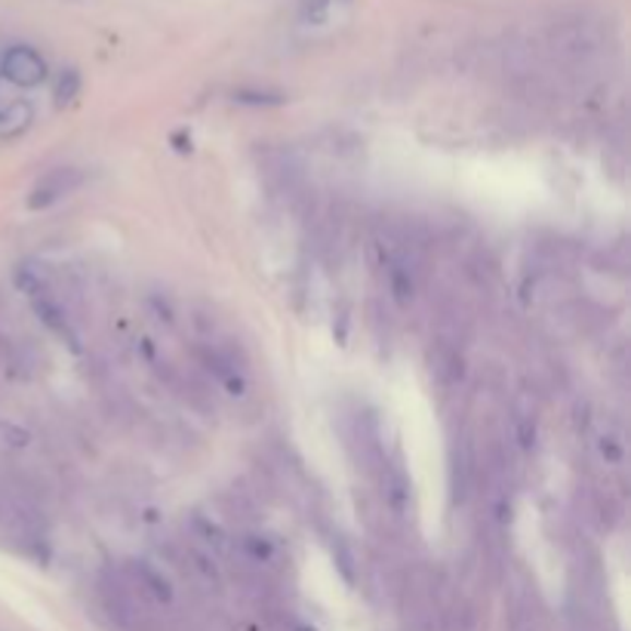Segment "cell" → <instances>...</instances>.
<instances>
[{
    "instance_id": "4",
    "label": "cell",
    "mask_w": 631,
    "mask_h": 631,
    "mask_svg": "<svg viewBox=\"0 0 631 631\" xmlns=\"http://www.w3.org/2000/svg\"><path fill=\"white\" fill-rule=\"evenodd\" d=\"M35 118L32 105L28 103H16L10 105L3 115H0V139H16L28 130V123Z\"/></svg>"
},
{
    "instance_id": "5",
    "label": "cell",
    "mask_w": 631,
    "mask_h": 631,
    "mask_svg": "<svg viewBox=\"0 0 631 631\" xmlns=\"http://www.w3.org/2000/svg\"><path fill=\"white\" fill-rule=\"evenodd\" d=\"M136 576H139V582L148 588V595L154 597V600H160V604H170L172 600V588H170V582L164 580L154 567H148L145 561H139L136 563Z\"/></svg>"
},
{
    "instance_id": "10",
    "label": "cell",
    "mask_w": 631,
    "mask_h": 631,
    "mask_svg": "<svg viewBox=\"0 0 631 631\" xmlns=\"http://www.w3.org/2000/svg\"><path fill=\"white\" fill-rule=\"evenodd\" d=\"M392 284H394V296L401 299V302H407L409 293H413V284H409V277L404 272H394L392 274Z\"/></svg>"
},
{
    "instance_id": "7",
    "label": "cell",
    "mask_w": 631,
    "mask_h": 631,
    "mask_svg": "<svg viewBox=\"0 0 631 631\" xmlns=\"http://www.w3.org/2000/svg\"><path fill=\"white\" fill-rule=\"evenodd\" d=\"M235 103L240 105H284L281 93H259V90H238Z\"/></svg>"
},
{
    "instance_id": "3",
    "label": "cell",
    "mask_w": 631,
    "mask_h": 631,
    "mask_svg": "<svg viewBox=\"0 0 631 631\" xmlns=\"http://www.w3.org/2000/svg\"><path fill=\"white\" fill-rule=\"evenodd\" d=\"M35 314L40 318V324H47L59 336L62 342H69L71 352H81V342H78V333L71 330L69 321H66V314L59 311V306L52 302L50 296H37L35 299Z\"/></svg>"
},
{
    "instance_id": "12",
    "label": "cell",
    "mask_w": 631,
    "mask_h": 631,
    "mask_svg": "<svg viewBox=\"0 0 631 631\" xmlns=\"http://www.w3.org/2000/svg\"><path fill=\"white\" fill-rule=\"evenodd\" d=\"M517 438H521V444L533 447V438H536V428L529 426V422H521L517 426Z\"/></svg>"
},
{
    "instance_id": "9",
    "label": "cell",
    "mask_w": 631,
    "mask_h": 631,
    "mask_svg": "<svg viewBox=\"0 0 631 631\" xmlns=\"http://www.w3.org/2000/svg\"><path fill=\"white\" fill-rule=\"evenodd\" d=\"M326 10H330V0H306L302 3V16H306V22H324L326 19Z\"/></svg>"
},
{
    "instance_id": "1",
    "label": "cell",
    "mask_w": 631,
    "mask_h": 631,
    "mask_svg": "<svg viewBox=\"0 0 631 631\" xmlns=\"http://www.w3.org/2000/svg\"><path fill=\"white\" fill-rule=\"evenodd\" d=\"M0 74L16 86H37L47 78V62L32 47H10L0 59Z\"/></svg>"
},
{
    "instance_id": "11",
    "label": "cell",
    "mask_w": 631,
    "mask_h": 631,
    "mask_svg": "<svg viewBox=\"0 0 631 631\" xmlns=\"http://www.w3.org/2000/svg\"><path fill=\"white\" fill-rule=\"evenodd\" d=\"M600 453H604V460L607 462H622V447L610 441V438H604V444H600Z\"/></svg>"
},
{
    "instance_id": "2",
    "label": "cell",
    "mask_w": 631,
    "mask_h": 631,
    "mask_svg": "<svg viewBox=\"0 0 631 631\" xmlns=\"http://www.w3.org/2000/svg\"><path fill=\"white\" fill-rule=\"evenodd\" d=\"M81 182H84V176H81V170H74V167H59V170L47 172V176L32 188L28 210H47V206H52L56 201H62L66 194H71Z\"/></svg>"
},
{
    "instance_id": "6",
    "label": "cell",
    "mask_w": 631,
    "mask_h": 631,
    "mask_svg": "<svg viewBox=\"0 0 631 631\" xmlns=\"http://www.w3.org/2000/svg\"><path fill=\"white\" fill-rule=\"evenodd\" d=\"M78 93H81V74L74 69L66 71L56 84V105H69Z\"/></svg>"
},
{
    "instance_id": "8",
    "label": "cell",
    "mask_w": 631,
    "mask_h": 631,
    "mask_svg": "<svg viewBox=\"0 0 631 631\" xmlns=\"http://www.w3.org/2000/svg\"><path fill=\"white\" fill-rule=\"evenodd\" d=\"M243 548H247V555L253 558V561H272L274 555V546L269 543V539H262V536H247L243 539Z\"/></svg>"
}]
</instances>
